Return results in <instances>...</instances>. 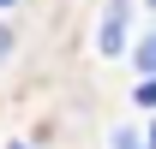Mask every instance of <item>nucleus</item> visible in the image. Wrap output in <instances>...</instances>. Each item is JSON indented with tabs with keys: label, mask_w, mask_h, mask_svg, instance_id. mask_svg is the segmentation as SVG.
<instances>
[{
	"label": "nucleus",
	"mask_w": 156,
	"mask_h": 149,
	"mask_svg": "<svg viewBox=\"0 0 156 149\" xmlns=\"http://www.w3.org/2000/svg\"><path fill=\"white\" fill-rule=\"evenodd\" d=\"M132 36V0H102V30H96V54L102 60H120Z\"/></svg>",
	"instance_id": "obj_1"
},
{
	"label": "nucleus",
	"mask_w": 156,
	"mask_h": 149,
	"mask_svg": "<svg viewBox=\"0 0 156 149\" xmlns=\"http://www.w3.org/2000/svg\"><path fill=\"white\" fill-rule=\"evenodd\" d=\"M108 149H150L144 137H138L132 125H114V137H108Z\"/></svg>",
	"instance_id": "obj_2"
},
{
	"label": "nucleus",
	"mask_w": 156,
	"mask_h": 149,
	"mask_svg": "<svg viewBox=\"0 0 156 149\" xmlns=\"http://www.w3.org/2000/svg\"><path fill=\"white\" fill-rule=\"evenodd\" d=\"M138 72H144V78H156V30L144 36V48H138Z\"/></svg>",
	"instance_id": "obj_3"
},
{
	"label": "nucleus",
	"mask_w": 156,
	"mask_h": 149,
	"mask_svg": "<svg viewBox=\"0 0 156 149\" xmlns=\"http://www.w3.org/2000/svg\"><path fill=\"white\" fill-rule=\"evenodd\" d=\"M132 95H138V108H156V78H144V84H138Z\"/></svg>",
	"instance_id": "obj_4"
},
{
	"label": "nucleus",
	"mask_w": 156,
	"mask_h": 149,
	"mask_svg": "<svg viewBox=\"0 0 156 149\" xmlns=\"http://www.w3.org/2000/svg\"><path fill=\"white\" fill-rule=\"evenodd\" d=\"M6 54H12V30H0V60H6Z\"/></svg>",
	"instance_id": "obj_5"
},
{
	"label": "nucleus",
	"mask_w": 156,
	"mask_h": 149,
	"mask_svg": "<svg viewBox=\"0 0 156 149\" xmlns=\"http://www.w3.org/2000/svg\"><path fill=\"white\" fill-rule=\"evenodd\" d=\"M144 143H150V149H156V125H150V137H144Z\"/></svg>",
	"instance_id": "obj_6"
},
{
	"label": "nucleus",
	"mask_w": 156,
	"mask_h": 149,
	"mask_svg": "<svg viewBox=\"0 0 156 149\" xmlns=\"http://www.w3.org/2000/svg\"><path fill=\"white\" fill-rule=\"evenodd\" d=\"M0 6H12V0H0Z\"/></svg>",
	"instance_id": "obj_7"
},
{
	"label": "nucleus",
	"mask_w": 156,
	"mask_h": 149,
	"mask_svg": "<svg viewBox=\"0 0 156 149\" xmlns=\"http://www.w3.org/2000/svg\"><path fill=\"white\" fill-rule=\"evenodd\" d=\"M12 149H24V143H12Z\"/></svg>",
	"instance_id": "obj_8"
}]
</instances>
